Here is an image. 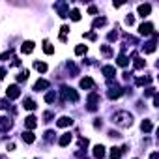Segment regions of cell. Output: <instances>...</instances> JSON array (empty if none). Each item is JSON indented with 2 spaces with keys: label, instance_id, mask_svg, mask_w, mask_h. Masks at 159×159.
<instances>
[{
  "label": "cell",
  "instance_id": "8d00e7d4",
  "mask_svg": "<svg viewBox=\"0 0 159 159\" xmlns=\"http://www.w3.org/2000/svg\"><path fill=\"white\" fill-rule=\"evenodd\" d=\"M52 120V112H45L43 114V122H51Z\"/></svg>",
  "mask_w": 159,
  "mask_h": 159
},
{
  "label": "cell",
  "instance_id": "60d3db41",
  "mask_svg": "<svg viewBox=\"0 0 159 159\" xmlns=\"http://www.w3.org/2000/svg\"><path fill=\"white\" fill-rule=\"evenodd\" d=\"M116 38H118V36H116V32H111V34L107 36V39H109V41H114Z\"/></svg>",
  "mask_w": 159,
  "mask_h": 159
},
{
  "label": "cell",
  "instance_id": "8fae6325",
  "mask_svg": "<svg viewBox=\"0 0 159 159\" xmlns=\"http://www.w3.org/2000/svg\"><path fill=\"white\" fill-rule=\"evenodd\" d=\"M101 71H103V75L109 79V81L116 75V67H114V66H103V69H101Z\"/></svg>",
  "mask_w": 159,
  "mask_h": 159
},
{
  "label": "cell",
  "instance_id": "1f68e13d",
  "mask_svg": "<svg viewBox=\"0 0 159 159\" xmlns=\"http://www.w3.org/2000/svg\"><path fill=\"white\" fill-rule=\"evenodd\" d=\"M26 79H28V69H25V71H21V73L17 75V81H19V83L26 81Z\"/></svg>",
  "mask_w": 159,
  "mask_h": 159
},
{
  "label": "cell",
  "instance_id": "603a6c76",
  "mask_svg": "<svg viewBox=\"0 0 159 159\" xmlns=\"http://www.w3.org/2000/svg\"><path fill=\"white\" fill-rule=\"evenodd\" d=\"M105 25H107V19L105 17H98V19H94V25L92 26L94 28H99V26H105Z\"/></svg>",
  "mask_w": 159,
  "mask_h": 159
},
{
  "label": "cell",
  "instance_id": "30bf717a",
  "mask_svg": "<svg viewBox=\"0 0 159 159\" xmlns=\"http://www.w3.org/2000/svg\"><path fill=\"white\" fill-rule=\"evenodd\" d=\"M79 84H81V88H83V90H92V88H94V81H92L90 77L81 79V83H79Z\"/></svg>",
  "mask_w": 159,
  "mask_h": 159
},
{
  "label": "cell",
  "instance_id": "cb8c5ba5",
  "mask_svg": "<svg viewBox=\"0 0 159 159\" xmlns=\"http://www.w3.org/2000/svg\"><path fill=\"white\" fill-rule=\"evenodd\" d=\"M23 105H25V109H26V111H34V109H36V101H34V99H30V98H28V99H25V103H23Z\"/></svg>",
  "mask_w": 159,
  "mask_h": 159
},
{
  "label": "cell",
  "instance_id": "52a82bcc",
  "mask_svg": "<svg viewBox=\"0 0 159 159\" xmlns=\"http://www.w3.org/2000/svg\"><path fill=\"white\" fill-rule=\"evenodd\" d=\"M139 32H140L142 36H152V34H153V25H152V23H142V25L139 26Z\"/></svg>",
  "mask_w": 159,
  "mask_h": 159
},
{
  "label": "cell",
  "instance_id": "ac0fdd59",
  "mask_svg": "<svg viewBox=\"0 0 159 159\" xmlns=\"http://www.w3.org/2000/svg\"><path fill=\"white\" fill-rule=\"evenodd\" d=\"M23 140H25L26 144H32V142L36 140V137H34L32 131H25V133H23Z\"/></svg>",
  "mask_w": 159,
  "mask_h": 159
},
{
  "label": "cell",
  "instance_id": "7dc6e473",
  "mask_svg": "<svg viewBox=\"0 0 159 159\" xmlns=\"http://www.w3.org/2000/svg\"><path fill=\"white\" fill-rule=\"evenodd\" d=\"M0 159H8V157H6V155H0Z\"/></svg>",
  "mask_w": 159,
  "mask_h": 159
},
{
  "label": "cell",
  "instance_id": "5bb4252c",
  "mask_svg": "<svg viewBox=\"0 0 159 159\" xmlns=\"http://www.w3.org/2000/svg\"><path fill=\"white\" fill-rule=\"evenodd\" d=\"M94 157L96 159H103L105 157V146H101V144L94 146Z\"/></svg>",
  "mask_w": 159,
  "mask_h": 159
},
{
  "label": "cell",
  "instance_id": "e575fe53",
  "mask_svg": "<svg viewBox=\"0 0 159 159\" xmlns=\"http://www.w3.org/2000/svg\"><path fill=\"white\" fill-rule=\"evenodd\" d=\"M86 146H88V139H79V148L83 150V148H86Z\"/></svg>",
  "mask_w": 159,
  "mask_h": 159
},
{
  "label": "cell",
  "instance_id": "277c9868",
  "mask_svg": "<svg viewBox=\"0 0 159 159\" xmlns=\"http://www.w3.org/2000/svg\"><path fill=\"white\" fill-rule=\"evenodd\" d=\"M98 105H99V94L92 92V94L88 96V111H96Z\"/></svg>",
  "mask_w": 159,
  "mask_h": 159
},
{
  "label": "cell",
  "instance_id": "ba28073f",
  "mask_svg": "<svg viewBox=\"0 0 159 159\" xmlns=\"http://www.w3.org/2000/svg\"><path fill=\"white\" fill-rule=\"evenodd\" d=\"M36 125H38V118H36V116H32V114H30V116H26V118H25V127H26L28 131H32Z\"/></svg>",
  "mask_w": 159,
  "mask_h": 159
},
{
  "label": "cell",
  "instance_id": "74e56055",
  "mask_svg": "<svg viewBox=\"0 0 159 159\" xmlns=\"http://www.w3.org/2000/svg\"><path fill=\"white\" fill-rule=\"evenodd\" d=\"M10 54H11V51H6V52H2V54H0V60H8V58H10Z\"/></svg>",
  "mask_w": 159,
  "mask_h": 159
},
{
  "label": "cell",
  "instance_id": "4316f807",
  "mask_svg": "<svg viewBox=\"0 0 159 159\" xmlns=\"http://www.w3.org/2000/svg\"><path fill=\"white\" fill-rule=\"evenodd\" d=\"M69 17H71V21H81V11L79 10H71V13H69Z\"/></svg>",
  "mask_w": 159,
  "mask_h": 159
},
{
  "label": "cell",
  "instance_id": "d6986e66",
  "mask_svg": "<svg viewBox=\"0 0 159 159\" xmlns=\"http://www.w3.org/2000/svg\"><path fill=\"white\" fill-rule=\"evenodd\" d=\"M109 157H111V159H120V157H122V148H111Z\"/></svg>",
  "mask_w": 159,
  "mask_h": 159
},
{
  "label": "cell",
  "instance_id": "b9f144b4",
  "mask_svg": "<svg viewBox=\"0 0 159 159\" xmlns=\"http://www.w3.org/2000/svg\"><path fill=\"white\" fill-rule=\"evenodd\" d=\"M84 38H88V39H96V34H94V32H88V34H84Z\"/></svg>",
  "mask_w": 159,
  "mask_h": 159
},
{
  "label": "cell",
  "instance_id": "83f0119b",
  "mask_svg": "<svg viewBox=\"0 0 159 159\" xmlns=\"http://www.w3.org/2000/svg\"><path fill=\"white\" fill-rule=\"evenodd\" d=\"M69 32V26L67 25H64L62 28H60V41H66V34Z\"/></svg>",
  "mask_w": 159,
  "mask_h": 159
},
{
  "label": "cell",
  "instance_id": "e0dca14e",
  "mask_svg": "<svg viewBox=\"0 0 159 159\" xmlns=\"http://www.w3.org/2000/svg\"><path fill=\"white\" fill-rule=\"evenodd\" d=\"M116 64H118V66H122V67H125V66L129 64V58H127V56L122 52V54H118V58H116Z\"/></svg>",
  "mask_w": 159,
  "mask_h": 159
},
{
  "label": "cell",
  "instance_id": "7bdbcfd3",
  "mask_svg": "<svg viewBox=\"0 0 159 159\" xmlns=\"http://www.w3.org/2000/svg\"><path fill=\"white\" fill-rule=\"evenodd\" d=\"M4 77H6V69H4V67H0V81H2Z\"/></svg>",
  "mask_w": 159,
  "mask_h": 159
},
{
  "label": "cell",
  "instance_id": "4fadbf2b",
  "mask_svg": "<svg viewBox=\"0 0 159 159\" xmlns=\"http://www.w3.org/2000/svg\"><path fill=\"white\" fill-rule=\"evenodd\" d=\"M71 124H73V120H71L69 116H62V118H58V122H56L58 127H69Z\"/></svg>",
  "mask_w": 159,
  "mask_h": 159
},
{
  "label": "cell",
  "instance_id": "d590c367",
  "mask_svg": "<svg viewBox=\"0 0 159 159\" xmlns=\"http://www.w3.org/2000/svg\"><path fill=\"white\" fill-rule=\"evenodd\" d=\"M125 23H127V25H129V26H131V25H133V23H135V17H133V15H131V13H129V15H127V17H125Z\"/></svg>",
  "mask_w": 159,
  "mask_h": 159
},
{
  "label": "cell",
  "instance_id": "d4e9b609",
  "mask_svg": "<svg viewBox=\"0 0 159 159\" xmlns=\"http://www.w3.org/2000/svg\"><path fill=\"white\" fill-rule=\"evenodd\" d=\"M144 64H146V62H144V60H142L140 56H135V62H133L135 69H142V67H144Z\"/></svg>",
  "mask_w": 159,
  "mask_h": 159
},
{
  "label": "cell",
  "instance_id": "f6af8a7d",
  "mask_svg": "<svg viewBox=\"0 0 159 159\" xmlns=\"http://www.w3.org/2000/svg\"><path fill=\"white\" fill-rule=\"evenodd\" d=\"M153 105H155V107H159V98H157V94L153 96Z\"/></svg>",
  "mask_w": 159,
  "mask_h": 159
},
{
  "label": "cell",
  "instance_id": "484cf974",
  "mask_svg": "<svg viewBox=\"0 0 159 159\" xmlns=\"http://www.w3.org/2000/svg\"><path fill=\"white\" fill-rule=\"evenodd\" d=\"M86 51H88V49H86V45H77V47H75V54H77V56L86 54Z\"/></svg>",
  "mask_w": 159,
  "mask_h": 159
},
{
  "label": "cell",
  "instance_id": "ee69618b",
  "mask_svg": "<svg viewBox=\"0 0 159 159\" xmlns=\"http://www.w3.org/2000/svg\"><path fill=\"white\" fill-rule=\"evenodd\" d=\"M52 135H54L52 131H47V133H45V139H47V140H51V139H52Z\"/></svg>",
  "mask_w": 159,
  "mask_h": 159
},
{
  "label": "cell",
  "instance_id": "7a4b0ae2",
  "mask_svg": "<svg viewBox=\"0 0 159 159\" xmlns=\"http://www.w3.org/2000/svg\"><path fill=\"white\" fill-rule=\"evenodd\" d=\"M62 98L66 99V101H71V103H77L79 101V94H77V90H73V88H69V86H62Z\"/></svg>",
  "mask_w": 159,
  "mask_h": 159
},
{
  "label": "cell",
  "instance_id": "ab89813d",
  "mask_svg": "<svg viewBox=\"0 0 159 159\" xmlns=\"http://www.w3.org/2000/svg\"><path fill=\"white\" fill-rule=\"evenodd\" d=\"M88 13H90V15H96V13H98V8H96V6H90V8H88Z\"/></svg>",
  "mask_w": 159,
  "mask_h": 159
},
{
  "label": "cell",
  "instance_id": "2e32d148",
  "mask_svg": "<svg viewBox=\"0 0 159 159\" xmlns=\"http://www.w3.org/2000/svg\"><path fill=\"white\" fill-rule=\"evenodd\" d=\"M21 51H23L25 54H30V52L34 51V41H25V43L21 45Z\"/></svg>",
  "mask_w": 159,
  "mask_h": 159
},
{
  "label": "cell",
  "instance_id": "ffe728a7",
  "mask_svg": "<svg viewBox=\"0 0 159 159\" xmlns=\"http://www.w3.org/2000/svg\"><path fill=\"white\" fill-rule=\"evenodd\" d=\"M153 51H155V39L144 43V52H146V54H150V52H153Z\"/></svg>",
  "mask_w": 159,
  "mask_h": 159
},
{
  "label": "cell",
  "instance_id": "d6a6232c",
  "mask_svg": "<svg viewBox=\"0 0 159 159\" xmlns=\"http://www.w3.org/2000/svg\"><path fill=\"white\" fill-rule=\"evenodd\" d=\"M152 83V79L150 77H144V79H137V84L139 86H144V84H150Z\"/></svg>",
  "mask_w": 159,
  "mask_h": 159
},
{
  "label": "cell",
  "instance_id": "9a60e30c",
  "mask_svg": "<svg viewBox=\"0 0 159 159\" xmlns=\"http://www.w3.org/2000/svg\"><path fill=\"white\" fill-rule=\"evenodd\" d=\"M49 88V81H45V79H38V83L34 84V90H47Z\"/></svg>",
  "mask_w": 159,
  "mask_h": 159
},
{
  "label": "cell",
  "instance_id": "f35d334b",
  "mask_svg": "<svg viewBox=\"0 0 159 159\" xmlns=\"http://www.w3.org/2000/svg\"><path fill=\"white\" fill-rule=\"evenodd\" d=\"M4 109H8V101L6 99H0V111H4Z\"/></svg>",
  "mask_w": 159,
  "mask_h": 159
},
{
  "label": "cell",
  "instance_id": "9c48e42d",
  "mask_svg": "<svg viewBox=\"0 0 159 159\" xmlns=\"http://www.w3.org/2000/svg\"><path fill=\"white\" fill-rule=\"evenodd\" d=\"M10 127H11V120L6 118V116H0V133L10 131Z\"/></svg>",
  "mask_w": 159,
  "mask_h": 159
},
{
  "label": "cell",
  "instance_id": "44dd1931",
  "mask_svg": "<svg viewBox=\"0 0 159 159\" xmlns=\"http://www.w3.org/2000/svg\"><path fill=\"white\" fill-rule=\"evenodd\" d=\"M140 129H142V131H144V133H150V131H152V129H153V124H152V122H150V120H144V122H142V124H140Z\"/></svg>",
  "mask_w": 159,
  "mask_h": 159
},
{
  "label": "cell",
  "instance_id": "4dcf8cb0",
  "mask_svg": "<svg viewBox=\"0 0 159 159\" xmlns=\"http://www.w3.org/2000/svg\"><path fill=\"white\" fill-rule=\"evenodd\" d=\"M54 99H56V92H49V94H45V101H47V103H54Z\"/></svg>",
  "mask_w": 159,
  "mask_h": 159
},
{
  "label": "cell",
  "instance_id": "bcb514c9",
  "mask_svg": "<svg viewBox=\"0 0 159 159\" xmlns=\"http://www.w3.org/2000/svg\"><path fill=\"white\" fill-rule=\"evenodd\" d=\"M150 159H159V153H157V152H153V153L150 155Z\"/></svg>",
  "mask_w": 159,
  "mask_h": 159
},
{
  "label": "cell",
  "instance_id": "8992f818",
  "mask_svg": "<svg viewBox=\"0 0 159 159\" xmlns=\"http://www.w3.org/2000/svg\"><path fill=\"white\" fill-rule=\"evenodd\" d=\"M6 94H8V99L11 101V99H17V98L21 96V90H19V86H17V84H11V86L6 90Z\"/></svg>",
  "mask_w": 159,
  "mask_h": 159
},
{
  "label": "cell",
  "instance_id": "f1b7e54d",
  "mask_svg": "<svg viewBox=\"0 0 159 159\" xmlns=\"http://www.w3.org/2000/svg\"><path fill=\"white\" fill-rule=\"evenodd\" d=\"M43 51H45V54H52V52H54V47H52L49 41H45V43H43Z\"/></svg>",
  "mask_w": 159,
  "mask_h": 159
},
{
  "label": "cell",
  "instance_id": "6da1fadb",
  "mask_svg": "<svg viewBox=\"0 0 159 159\" xmlns=\"http://www.w3.org/2000/svg\"><path fill=\"white\" fill-rule=\"evenodd\" d=\"M112 124H116L118 127H131L133 125V116L127 111H118L112 116Z\"/></svg>",
  "mask_w": 159,
  "mask_h": 159
},
{
  "label": "cell",
  "instance_id": "836d02e7",
  "mask_svg": "<svg viewBox=\"0 0 159 159\" xmlns=\"http://www.w3.org/2000/svg\"><path fill=\"white\" fill-rule=\"evenodd\" d=\"M101 52H103L105 56H111V54H112V51H111L109 45H103V47H101Z\"/></svg>",
  "mask_w": 159,
  "mask_h": 159
},
{
  "label": "cell",
  "instance_id": "3957f363",
  "mask_svg": "<svg viewBox=\"0 0 159 159\" xmlns=\"http://www.w3.org/2000/svg\"><path fill=\"white\" fill-rule=\"evenodd\" d=\"M122 94H124V90H122L116 83L112 84V81H109V98H111V99H118Z\"/></svg>",
  "mask_w": 159,
  "mask_h": 159
},
{
  "label": "cell",
  "instance_id": "5b68a950",
  "mask_svg": "<svg viewBox=\"0 0 159 159\" xmlns=\"http://www.w3.org/2000/svg\"><path fill=\"white\" fill-rule=\"evenodd\" d=\"M54 10H58L60 17H69V4H66V2H58V4H54Z\"/></svg>",
  "mask_w": 159,
  "mask_h": 159
},
{
  "label": "cell",
  "instance_id": "7402d4cb",
  "mask_svg": "<svg viewBox=\"0 0 159 159\" xmlns=\"http://www.w3.org/2000/svg\"><path fill=\"white\" fill-rule=\"evenodd\" d=\"M69 142H71V135H69V133H66V135H62V137H60V140H58V144H60L62 148H64V146H67Z\"/></svg>",
  "mask_w": 159,
  "mask_h": 159
},
{
  "label": "cell",
  "instance_id": "7c38bea8",
  "mask_svg": "<svg viewBox=\"0 0 159 159\" xmlns=\"http://www.w3.org/2000/svg\"><path fill=\"white\" fill-rule=\"evenodd\" d=\"M150 11H152V6H150V4H140V6H139V15H140V17H148Z\"/></svg>",
  "mask_w": 159,
  "mask_h": 159
},
{
  "label": "cell",
  "instance_id": "f546056e",
  "mask_svg": "<svg viewBox=\"0 0 159 159\" xmlns=\"http://www.w3.org/2000/svg\"><path fill=\"white\" fill-rule=\"evenodd\" d=\"M34 67H36L39 73H45V71H47V64H43V62H36V64H34Z\"/></svg>",
  "mask_w": 159,
  "mask_h": 159
}]
</instances>
